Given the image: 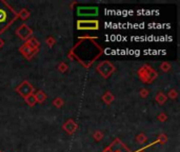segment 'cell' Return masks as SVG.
I'll return each instance as SVG.
<instances>
[{
	"label": "cell",
	"instance_id": "cell-4",
	"mask_svg": "<svg viewBox=\"0 0 180 152\" xmlns=\"http://www.w3.org/2000/svg\"><path fill=\"white\" fill-rule=\"evenodd\" d=\"M97 70L102 76L106 78V77H109L111 75L112 72H114L115 68H114V66H113L112 63H109V61H103V63H101L99 66H98Z\"/></svg>",
	"mask_w": 180,
	"mask_h": 152
},
{
	"label": "cell",
	"instance_id": "cell-11",
	"mask_svg": "<svg viewBox=\"0 0 180 152\" xmlns=\"http://www.w3.org/2000/svg\"><path fill=\"white\" fill-rule=\"evenodd\" d=\"M102 99H103L104 102H106V104L109 105V104H111L113 100H114V96L111 94V92H106V93L104 94L103 96H102Z\"/></svg>",
	"mask_w": 180,
	"mask_h": 152
},
{
	"label": "cell",
	"instance_id": "cell-10",
	"mask_svg": "<svg viewBox=\"0 0 180 152\" xmlns=\"http://www.w3.org/2000/svg\"><path fill=\"white\" fill-rule=\"evenodd\" d=\"M25 44L29 47H31L32 49H34V50H38L37 47H39V42H38V40L36 39V38H31V39L27 40Z\"/></svg>",
	"mask_w": 180,
	"mask_h": 152
},
{
	"label": "cell",
	"instance_id": "cell-2",
	"mask_svg": "<svg viewBox=\"0 0 180 152\" xmlns=\"http://www.w3.org/2000/svg\"><path fill=\"white\" fill-rule=\"evenodd\" d=\"M16 91L20 94L21 96H23L24 98L29 97L30 95H32L34 92V88L29 81L24 80L23 82H21L18 87L16 88Z\"/></svg>",
	"mask_w": 180,
	"mask_h": 152
},
{
	"label": "cell",
	"instance_id": "cell-8",
	"mask_svg": "<svg viewBox=\"0 0 180 152\" xmlns=\"http://www.w3.org/2000/svg\"><path fill=\"white\" fill-rule=\"evenodd\" d=\"M63 129L66 130L68 131V133H74L75 131H76L77 129V125L74 123V121H72V119H70V121H68L65 124L63 125Z\"/></svg>",
	"mask_w": 180,
	"mask_h": 152
},
{
	"label": "cell",
	"instance_id": "cell-15",
	"mask_svg": "<svg viewBox=\"0 0 180 152\" xmlns=\"http://www.w3.org/2000/svg\"><path fill=\"white\" fill-rule=\"evenodd\" d=\"M53 104H54L55 106H57V107H61L62 105H63V102H62V100L60 99V98H57V99L55 100V102H53Z\"/></svg>",
	"mask_w": 180,
	"mask_h": 152
},
{
	"label": "cell",
	"instance_id": "cell-7",
	"mask_svg": "<svg viewBox=\"0 0 180 152\" xmlns=\"http://www.w3.org/2000/svg\"><path fill=\"white\" fill-rule=\"evenodd\" d=\"M19 51H20L21 53H22L23 55H24L27 58H31L32 56H33L34 54H36L37 53L38 50H34V49H32L31 47H29L27 44H24L22 47H21L20 49H19Z\"/></svg>",
	"mask_w": 180,
	"mask_h": 152
},
{
	"label": "cell",
	"instance_id": "cell-20",
	"mask_svg": "<svg viewBox=\"0 0 180 152\" xmlns=\"http://www.w3.org/2000/svg\"><path fill=\"white\" fill-rule=\"evenodd\" d=\"M115 152H122V151H119V150H118V151H115Z\"/></svg>",
	"mask_w": 180,
	"mask_h": 152
},
{
	"label": "cell",
	"instance_id": "cell-6",
	"mask_svg": "<svg viewBox=\"0 0 180 152\" xmlns=\"http://www.w3.org/2000/svg\"><path fill=\"white\" fill-rule=\"evenodd\" d=\"M16 33H17V35L21 38V39L25 40V39H27V38H29L32 34H33V31H32V30L30 29L27 24H22L20 27H18V29H17Z\"/></svg>",
	"mask_w": 180,
	"mask_h": 152
},
{
	"label": "cell",
	"instance_id": "cell-18",
	"mask_svg": "<svg viewBox=\"0 0 180 152\" xmlns=\"http://www.w3.org/2000/svg\"><path fill=\"white\" fill-rule=\"evenodd\" d=\"M176 95H177V94L175 93V91H171L170 92V96H171V97H175Z\"/></svg>",
	"mask_w": 180,
	"mask_h": 152
},
{
	"label": "cell",
	"instance_id": "cell-12",
	"mask_svg": "<svg viewBox=\"0 0 180 152\" xmlns=\"http://www.w3.org/2000/svg\"><path fill=\"white\" fill-rule=\"evenodd\" d=\"M19 16H20V18L22 19V20H25V19L29 18L30 16L29 11H27V8H22V10L20 11V13H19Z\"/></svg>",
	"mask_w": 180,
	"mask_h": 152
},
{
	"label": "cell",
	"instance_id": "cell-5",
	"mask_svg": "<svg viewBox=\"0 0 180 152\" xmlns=\"http://www.w3.org/2000/svg\"><path fill=\"white\" fill-rule=\"evenodd\" d=\"M77 14L78 16H82V17H90V16H96L98 14V8H94V6H89V8H85V6H80L77 10Z\"/></svg>",
	"mask_w": 180,
	"mask_h": 152
},
{
	"label": "cell",
	"instance_id": "cell-13",
	"mask_svg": "<svg viewBox=\"0 0 180 152\" xmlns=\"http://www.w3.org/2000/svg\"><path fill=\"white\" fill-rule=\"evenodd\" d=\"M25 100H27V105H29V106H32V107L37 102H36V98H35V96H34V94H32V95H30L29 97H27L25 98Z\"/></svg>",
	"mask_w": 180,
	"mask_h": 152
},
{
	"label": "cell",
	"instance_id": "cell-19",
	"mask_svg": "<svg viewBox=\"0 0 180 152\" xmlns=\"http://www.w3.org/2000/svg\"><path fill=\"white\" fill-rule=\"evenodd\" d=\"M2 46H3V41H2V40L0 39V48H1Z\"/></svg>",
	"mask_w": 180,
	"mask_h": 152
},
{
	"label": "cell",
	"instance_id": "cell-9",
	"mask_svg": "<svg viewBox=\"0 0 180 152\" xmlns=\"http://www.w3.org/2000/svg\"><path fill=\"white\" fill-rule=\"evenodd\" d=\"M34 96H35V98H36V102H43L44 100L46 99V93H44L43 91H41V90H39V91L37 92V93H35L34 94Z\"/></svg>",
	"mask_w": 180,
	"mask_h": 152
},
{
	"label": "cell",
	"instance_id": "cell-14",
	"mask_svg": "<svg viewBox=\"0 0 180 152\" xmlns=\"http://www.w3.org/2000/svg\"><path fill=\"white\" fill-rule=\"evenodd\" d=\"M156 99H157V102H159V104H164V102H166V96L163 95V94L162 93H159L157 95V97H156Z\"/></svg>",
	"mask_w": 180,
	"mask_h": 152
},
{
	"label": "cell",
	"instance_id": "cell-3",
	"mask_svg": "<svg viewBox=\"0 0 180 152\" xmlns=\"http://www.w3.org/2000/svg\"><path fill=\"white\" fill-rule=\"evenodd\" d=\"M77 27L78 30H98L99 22L97 20H79Z\"/></svg>",
	"mask_w": 180,
	"mask_h": 152
},
{
	"label": "cell",
	"instance_id": "cell-1",
	"mask_svg": "<svg viewBox=\"0 0 180 152\" xmlns=\"http://www.w3.org/2000/svg\"><path fill=\"white\" fill-rule=\"evenodd\" d=\"M17 18V14L6 2L0 1V34L3 33Z\"/></svg>",
	"mask_w": 180,
	"mask_h": 152
},
{
	"label": "cell",
	"instance_id": "cell-16",
	"mask_svg": "<svg viewBox=\"0 0 180 152\" xmlns=\"http://www.w3.org/2000/svg\"><path fill=\"white\" fill-rule=\"evenodd\" d=\"M95 138H97V140H100V138L102 137V135H101V133H100V132H97V133H95Z\"/></svg>",
	"mask_w": 180,
	"mask_h": 152
},
{
	"label": "cell",
	"instance_id": "cell-17",
	"mask_svg": "<svg viewBox=\"0 0 180 152\" xmlns=\"http://www.w3.org/2000/svg\"><path fill=\"white\" fill-rule=\"evenodd\" d=\"M166 67H169V66L168 65H162L161 66V69H162V71H168V68H166Z\"/></svg>",
	"mask_w": 180,
	"mask_h": 152
}]
</instances>
